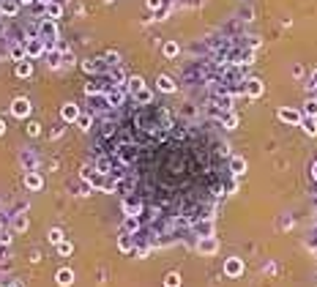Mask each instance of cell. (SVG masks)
Segmentation results:
<instances>
[{
    "label": "cell",
    "instance_id": "11",
    "mask_svg": "<svg viewBox=\"0 0 317 287\" xmlns=\"http://www.w3.org/2000/svg\"><path fill=\"white\" fill-rule=\"evenodd\" d=\"M244 172H246V162L241 159V156H233V159H230V175H233V178H241Z\"/></svg>",
    "mask_w": 317,
    "mask_h": 287
},
{
    "label": "cell",
    "instance_id": "16",
    "mask_svg": "<svg viewBox=\"0 0 317 287\" xmlns=\"http://www.w3.org/2000/svg\"><path fill=\"white\" fill-rule=\"evenodd\" d=\"M44 14H47V20L57 22V16L63 14V6L57 3V0H52V3H47V6H44Z\"/></svg>",
    "mask_w": 317,
    "mask_h": 287
},
{
    "label": "cell",
    "instance_id": "41",
    "mask_svg": "<svg viewBox=\"0 0 317 287\" xmlns=\"http://www.w3.org/2000/svg\"><path fill=\"white\" fill-rule=\"evenodd\" d=\"M22 3H33V0H19V6H22Z\"/></svg>",
    "mask_w": 317,
    "mask_h": 287
},
{
    "label": "cell",
    "instance_id": "22",
    "mask_svg": "<svg viewBox=\"0 0 317 287\" xmlns=\"http://www.w3.org/2000/svg\"><path fill=\"white\" fill-rule=\"evenodd\" d=\"M304 132L309 134V137H317V118H304Z\"/></svg>",
    "mask_w": 317,
    "mask_h": 287
},
{
    "label": "cell",
    "instance_id": "38",
    "mask_svg": "<svg viewBox=\"0 0 317 287\" xmlns=\"http://www.w3.org/2000/svg\"><path fill=\"white\" fill-rule=\"evenodd\" d=\"M312 175H315V180H317V162L312 164Z\"/></svg>",
    "mask_w": 317,
    "mask_h": 287
},
{
    "label": "cell",
    "instance_id": "37",
    "mask_svg": "<svg viewBox=\"0 0 317 287\" xmlns=\"http://www.w3.org/2000/svg\"><path fill=\"white\" fill-rule=\"evenodd\" d=\"M3 134H5V120L0 118V137H3Z\"/></svg>",
    "mask_w": 317,
    "mask_h": 287
},
{
    "label": "cell",
    "instance_id": "6",
    "mask_svg": "<svg viewBox=\"0 0 317 287\" xmlns=\"http://www.w3.org/2000/svg\"><path fill=\"white\" fill-rule=\"evenodd\" d=\"M123 98H126V88L112 85V88L107 90V102H109V107H120V104H123Z\"/></svg>",
    "mask_w": 317,
    "mask_h": 287
},
{
    "label": "cell",
    "instance_id": "8",
    "mask_svg": "<svg viewBox=\"0 0 317 287\" xmlns=\"http://www.w3.org/2000/svg\"><path fill=\"white\" fill-rule=\"evenodd\" d=\"M118 249L120 252H126V254H134V249H137V238L134 236H129V232H120V238H118Z\"/></svg>",
    "mask_w": 317,
    "mask_h": 287
},
{
    "label": "cell",
    "instance_id": "23",
    "mask_svg": "<svg viewBox=\"0 0 317 287\" xmlns=\"http://www.w3.org/2000/svg\"><path fill=\"white\" fill-rule=\"evenodd\" d=\"M222 123H224V128H235L238 126V115L235 112H222Z\"/></svg>",
    "mask_w": 317,
    "mask_h": 287
},
{
    "label": "cell",
    "instance_id": "33",
    "mask_svg": "<svg viewBox=\"0 0 317 287\" xmlns=\"http://www.w3.org/2000/svg\"><path fill=\"white\" fill-rule=\"evenodd\" d=\"M74 66V55L71 52H63V68H71Z\"/></svg>",
    "mask_w": 317,
    "mask_h": 287
},
{
    "label": "cell",
    "instance_id": "36",
    "mask_svg": "<svg viewBox=\"0 0 317 287\" xmlns=\"http://www.w3.org/2000/svg\"><path fill=\"white\" fill-rule=\"evenodd\" d=\"M309 80H312V82H309V85H312V88H317V68L312 72V77H309Z\"/></svg>",
    "mask_w": 317,
    "mask_h": 287
},
{
    "label": "cell",
    "instance_id": "20",
    "mask_svg": "<svg viewBox=\"0 0 317 287\" xmlns=\"http://www.w3.org/2000/svg\"><path fill=\"white\" fill-rule=\"evenodd\" d=\"M16 11H19V0H3V8H0V14L14 16Z\"/></svg>",
    "mask_w": 317,
    "mask_h": 287
},
{
    "label": "cell",
    "instance_id": "14",
    "mask_svg": "<svg viewBox=\"0 0 317 287\" xmlns=\"http://www.w3.org/2000/svg\"><path fill=\"white\" fill-rule=\"evenodd\" d=\"M25 186H27V189H30V192H38V189H41V186H44L41 175H38V172H33V170H30V172L25 175Z\"/></svg>",
    "mask_w": 317,
    "mask_h": 287
},
{
    "label": "cell",
    "instance_id": "17",
    "mask_svg": "<svg viewBox=\"0 0 317 287\" xmlns=\"http://www.w3.org/2000/svg\"><path fill=\"white\" fill-rule=\"evenodd\" d=\"M156 88H159L161 93H175V90H178V85H175L170 77H167V74H161V77L156 80Z\"/></svg>",
    "mask_w": 317,
    "mask_h": 287
},
{
    "label": "cell",
    "instance_id": "3",
    "mask_svg": "<svg viewBox=\"0 0 317 287\" xmlns=\"http://www.w3.org/2000/svg\"><path fill=\"white\" fill-rule=\"evenodd\" d=\"M11 115L14 118H27L30 115V102L27 98H14L11 102Z\"/></svg>",
    "mask_w": 317,
    "mask_h": 287
},
{
    "label": "cell",
    "instance_id": "30",
    "mask_svg": "<svg viewBox=\"0 0 317 287\" xmlns=\"http://www.w3.org/2000/svg\"><path fill=\"white\" fill-rule=\"evenodd\" d=\"M90 123H93V115H79L77 126L82 128V132H88V128H90Z\"/></svg>",
    "mask_w": 317,
    "mask_h": 287
},
{
    "label": "cell",
    "instance_id": "31",
    "mask_svg": "<svg viewBox=\"0 0 317 287\" xmlns=\"http://www.w3.org/2000/svg\"><path fill=\"white\" fill-rule=\"evenodd\" d=\"M27 134H30V137H38V134H41V123L30 120V123H27Z\"/></svg>",
    "mask_w": 317,
    "mask_h": 287
},
{
    "label": "cell",
    "instance_id": "26",
    "mask_svg": "<svg viewBox=\"0 0 317 287\" xmlns=\"http://www.w3.org/2000/svg\"><path fill=\"white\" fill-rule=\"evenodd\" d=\"M164 287H181V274H167L164 276Z\"/></svg>",
    "mask_w": 317,
    "mask_h": 287
},
{
    "label": "cell",
    "instance_id": "34",
    "mask_svg": "<svg viewBox=\"0 0 317 287\" xmlns=\"http://www.w3.org/2000/svg\"><path fill=\"white\" fill-rule=\"evenodd\" d=\"M82 68H85V72H90V74H93L96 68H99V63H96V60H85V63H82Z\"/></svg>",
    "mask_w": 317,
    "mask_h": 287
},
{
    "label": "cell",
    "instance_id": "4",
    "mask_svg": "<svg viewBox=\"0 0 317 287\" xmlns=\"http://www.w3.org/2000/svg\"><path fill=\"white\" fill-rule=\"evenodd\" d=\"M224 274H227L230 279L241 276V274H244V262H241V257H227V262H224Z\"/></svg>",
    "mask_w": 317,
    "mask_h": 287
},
{
    "label": "cell",
    "instance_id": "21",
    "mask_svg": "<svg viewBox=\"0 0 317 287\" xmlns=\"http://www.w3.org/2000/svg\"><path fill=\"white\" fill-rule=\"evenodd\" d=\"M134 102H137V104H151V102H153V93L148 90V88H142L140 93H134Z\"/></svg>",
    "mask_w": 317,
    "mask_h": 287
},
{
    "label": "cell",
    "instance_id": "29",
    "mask_svg": "<svg viewBox=\"0 0 317 287\" xmlns=\"http://www.w3.org/2000/svg\"><path fill=\"white\" fill-rule=\"evenodd\" d=\"M49 241H52L55 246H57V244H63V241H66V236H63V230H57V227H55V230H49Z\"/></svg>",
    "mask_w": 317,
    "mask_h": 287
},
{
    "label": "cell",
    "instance_id": "10",
    "mask_svg": "<svg viewBox=\"0 0 317 287\" xmlns=\"http://www.w3.org/2000/svg\"><path fill=\"white\" fill-rule=\"evenodd\" d=\"M140 227H142V219H140V216H126L123 232H129V236H137V232H140Z\"/></svg>",
    "mask_w": 317,
    "mask_h": 287
},
{
    "label": "cell",
    "instance_id": "40",
    "mask_svg": "<svg viewBox=\"0 0 317 287\" xmlns=\"http://www.w3.org/2000/svg\"><path fill=\"white\" fill-rule=\"evenodd\" d=\"M38 3H41V6H47V3H52V0H38Z\"/></svg>",
    "mask_w": 317,
    "mask_h": 287
},
{
    "label": "cell",
    "instance_id": "9",
    "mask_svg": "<svg viewBox=\"0 0 317 287\" xmlns=\"http://www.w3.org/2000/svg\"><path fill=\"white\" fill-rule=\"evenodd\" d=\"M44 58H47L44 63H47L49 68H63V52L60 50H47V55H44Z\"/></svg>",
    "mask_w": 317,
    "mask_h": 287
},
{
    "label": "cell",
    "instance_id": "19",
    "mask_svg": "<svg viewBox=\"0 0 317 287\" xmlns=\"http://www.w3.org/2000/svg\"><path fill=\"white\" fill-rule=\"evenodd\" d=\"M55 279H57V284H60V287H68L74 282V274L68 271V268H60V271L55 274Z\"/></svg>",
    "mask_w": 317,
    "mask_h": 287
},
{
    "label": "cell",
    "instance_id": "1",
    "mask_svg": "<svg viewBox=\"0 0 317 287\" xmlns=\"http://www.w3.org/2000/svg\"><path fill=\"white\" fill-rule=\"evenodd\" d=\"M22 44H25L27 58H44L47 55V44H44L41 38H22Z\"/></svg>",
    "mask_w": 317,
    "mask_h": 287
},
{
    "label": "cell",
    "instance_id": "25",
    "mask_svg": "<svg viewBox=\"0 0 317 287\" xmlns=\"http://www.w3.org/2000/svg\"><path fill=\"white\" fill-rule=\"evenodd\" d=\"M11 58H14L16 63H19V60H25V58H27V52H25V44H16V46H11Z\"/></svg>",
    "mask_w": 317,
    "mask_h": 287
},
{
    "label": "cell",
    "instance_id": "12",
    "mask_svg": "<svg viewBox=\"0 0 317 287\" xmlns=\"http://www.w3.org/2000/svg\"><path fill=\"white\" fill-rule=\"evenodd\" d=\"M246 96L249 98H257V96H263V80H246Z\"/></svg>",
    "mask_w": 317,
    "mask_h": 287
},
{
    "label": "cell",
    "instance_id": "5",
    "mask_svg": "<svg viewBox=\"0 0 317 287\" xmlns=\"http://www.w3.org/2000/svg\"><path fill=\"white\" fill-rule=\"evenodd\" d=\"M79 115H82V112H79V107L74 102H68V104H63V107H60V118L66 123H77Z\"/></svg>",
    "mask_w": 317,
    "mask_h": 287
},
{
    "label": "cell",
    "instance_id": "18",
    "mask_svg": "<svg viewBox=\"0 0 317 287\" xmlns=\"http://www.w3.org/2000/svg\"><path fill=\"white\" fill-rule=\"evenodd\" d=\"M123 88L131 93V96H134V93H140L142 88H145V82H142V77H129V80H126V85H123Z\"/></svg>",
    "mask_w": 317,
    "mask_h": 287
},
{
    "label": "cell",
    "instance_id": "28",
    "mask_svg": "<svg viewBox=\"0 0 317 287\" xmlns=\"http://www.w3.org/2000/svg\"><path fill=\"white\" fill-rule=\"evenodd\" d=\"M71 252H74L71 241H63V244H57V254H60V257H68Z\"/></svg>",
    "mask_w": 317,
    "mask_h": 287
},
{
    "label": "cell",
    "instance_id": "35",
    "mask_svg": "<svg viewBox=\"0 0 317 287\" xmlns=\"http://www.w3.org/2000/svg\"><path fill=\"white\" fill-rule=\"evenodd\" d=\"M148 8H151V11H159V8H161V0H148Z\"/></svg>",
    "mask_w": 317,
    "mask_h": 287
},
{
    "label": "cell",
    "instance_id": "7",
    "mask_svg": "<svg viewBox=\"0 0 317 287\" xmlns=\"http://www.w3.org/2000/svg\"><path fill=\"white\" fill-rule=\"evenodd\" d=\"M197 252H200V254H216V252H219V241H216V238H200V241H197Z\"/></svg>",
    "mask_w": 317,
    "mask_h": 287
},
{
    "label": "cell",
    "instance_id": "42",
    "mask_svg": "<svg viewBox=\"0 0 317 287\" xmlns=\"http://www.w3.org/2000/svg\"><path fill=\"white\" fill-rule=\"evenodd\" d=\"M0 8H3V0H0Z\"/></svg>",
    "mask_w": 317,
    "mask_h": 287
},
{
    "label": "cell",
    "instance_id": "32",
    "mask_svg": "<svg viewBox=\"0 0 317 287\" xmlns=\"http://www.w3.org/2000/svg\"><path fill=\"white\" fill-rule=\"evenodd\" d=\"M14 230H27V216H16V219H14Z\"/></svg>",
    "mask_w": 317,
    "mask_h": 287
},
{
    "label": "cell",
    "instance_id": "27",
    "mask_svg": "<svg viewBox=\"0 0 317 287\" xmlns=\"http://www.w3.org/2000/svg\"><path fill=\"white\" fill-rule=\"evenodd\" d=\"M161 52H164V58H175L178 55V44L175 41H167V44L161 46Z\"/></svg>",
    "mask_w": 317,
    "mask_h": 287
},
{
    "label": "cell",
    "instance_id": "13",
    "mask_svg": "<svg viewBox=\"0 0 317 287\" xmlns=\"http://www.w3.org/2000/svg\"><path fill=\"white\" fill-rule=\"evenodd\" d=\"M194 230L200 232V238H211L213 236V222L211 219H200V222H194Z\"/></svg>",
    "mask_w": 317,
    "mask_h": 287
},
{
    "label": "cell",
    "instance_id": "15",
    "mask_svg": "<svg viewBox=\"0 0 317 287\" xmlns=\"http://www.w3.org/2000/svg\"><path fill=\"white\" fill-rule=\"evenodd\" d=\"M14 72H16V77H22V80H25V77H30V74H33V63H30V58H25V60H19V63H16V66H14Z\"/></svg>",
    "mask_w": 317,
    "mask_h": 287
},
{
    "label": "cell",
    "instance_id": "39",
    "mask_svg": "<svg viewBox=\"0 0 317 287\" xmlns=\"http://www.w3.org/2000/svg\"><path fill=\"white\" fill-rule=\"evenodd\" d=\"M3 287H19V284H16V282H8V284H3Z\"/></svg>",
    "mask_w": 317,
    "mask_h": 287
},
{
    "label": "cell",
    "instance_id": "2",
    "mask_svg": "<svg viewBox=\"0 0 317 287\" xmlns=\"http://www.w3.org/2000/svg\"><path fill=\"white\" fill-rule=\"evenodd\" d=\"M279 120L290 123V126H298V123H304V115L298 112V110H293V107H282L279 110Z\"/></svg>",
    "mask_w": 317,
    "mask_h": 287
},
{
    "label": "cell",
    "instance_id": "24",
    "mask_svg": "<svg viewBox=\"0 0 317 287\" xmlns=\"http://www.w3.org/2000/svg\"><path fill=\"white\" fill-rule=\"evenodd\" d=\"M304 115H307V118H317V98H309V102L304 104Z\"/></svg>",
    "mask_w": 317,
    "mask_h": 287
}]
</instances>
